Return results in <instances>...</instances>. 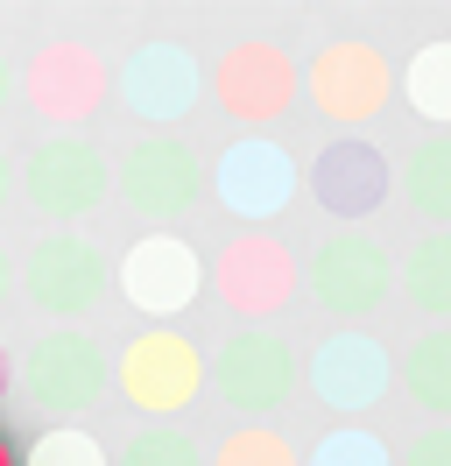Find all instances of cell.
<instances>
[{
	"mask_svg": "<svg viewBox=\"0 0 451 466\" xmlns=\"http://www.w3.org/2000/svg\"><path fill=\"white\" fill-rule=\"evenodd\" d=\"M22 198L56 219V233H78L99 205L113 198V156L92 135H43V142L22 156Z\"/></svg>",
	"mask_w": 451,
	"mask_h": 466,
	"instance_id": "cell-1",
	"label": "cell"
},
{
	"mask_svg": "<svg viewBox=\"0 0 451 466\" xmlns=\"http://www.w3.org/2000/svg\"><path fill=\"white\" fill-rule=\"evenodd\" d=\"M113 389L148 424H169V417H184L205 396V353L176 325H141L135 339L120 347V360H113Z\"/></svg>",
	"mask_w": 451,
	"mask_h": 466,
	"instance_id": "cell-2",
	"label": "cell"
},
{
	"mask_svg": "<svg viewBox=\"0 0 451 466\" xmlns=\"http://www.w3.org/2000/svg\"><path fill=\"white\" fill-rule=\"evenodd\" d=\"M15 381H22V396L50 424H78L85 410L106 396L113 381V360L106 347L92 339V332H78V325H50L43 339H28V353L15 360Z\"/></svg>",
	"mask_w": 451,
	"mask_h": 466,
	"instance_id": "cell-3",
	"label": "cell"
},
{
	"mask_svg": "<svg viewBox=\"0 0 451 466\" xmlns=\"http://www.w3.org/2000/svg\"><path fill=\"white\" fill-rule=\"evenodd\" d=\"M205 290L240 325H268L304 297V268H296V248L276 240V233H233L205 262Z\"/></svg>",
	"mask_w": 451,
	"mask_h": 466,
	"instance_id": "cell-4",
	"label": "cell"
},
{
	"mask_svg": "<svg viewBox=\"0 0 451 466\" xmlns=\"http://www.w3.org/2000/svg\"><path fill=\"white\" fill-rule=\"evenodd\" d=\"M296 268H304V290L317 297V311H332L338 325L374 319V311L388 304V290H395V255L366 227L325 233Z\"/></svg>",
	"mask_w": 451,
	"mask_h": 466,
	"instance_id": "cell-5",
	"label": "cell"
},
{
	"mask_svg": "<svg viewBox=\"0 0 451 466\" xmlns=\"http://www.w3.org/2000/svg\"><path fill=\"white\" fill-rule=\"evenodd\" d=\"M113 191H120V205L135 219H148V233H169L205 198V163L176 135H135L120 148V163H113Z\"/></svg>",
	"mask_w": 451,
	"mask_h": 466,
	"instance_id": "cell-6",
	"label": "cell"
},
{
	"mask_svg": "<svg viewBox=\"0 0 451 466\" xmlns=\"http://www.w3.org/2000/svg\"><path fill=\"white\" fill-rule=\"evenodd\" d=\"M113 297L148 325H176L205 297V255L184 233H141L113 262Z\"/></svg>",
	"mask_w": 451,
	"mask_h": 466,
	"instance_id": "cell-7",
	"label": "cell"
},
{
	"mask_svg": "<svg viewBox=\"0 0 451 466\" xmlns=\"http://www.w3.org/2000/svg\"><path fill=\"white\" fill-rule=\"evenodd\" d=\"M296 92L310 99V114H317V120H332L338 135H360L366 120L388 106L395 71H388V57H381L374 43L338 35V43H325V50L296 71Z\"/></svg>",
	"mask_w": 451,
	"mask_h": 466,
	"instance_id": "cell-8",
	"label": "cell"
},
{
	"mask_svg": "<svg viewBox=\"0 0 451 466\" xmlns=\"http://www.w3.org/2000/svg\"><path fill=\"white\" fill-rule=\"evenodd\" d=\"M22 290L43 319L78 325L106 304L113 262H106V248H99L92 233H43V240L28 248V262H22Z\"/></svg>",
	"mask_w": 451,
	"mask_h": 466,
	"instance_id": "cell-9",
	"label": "cell"
},
{
	"mask_svg": "<svg viewBox=\"0 0 451 466\" xmlns=\"http://www.w3.org/2000/svg\"><path fill=\"white\" fill-rule=\"evenodd\" d=\"M106 92H113L106 57H99L92 43H78V35H50V43L22 64V99H28V114L50 120L56 135H78L85 120L106 106Z\"/></svg>",
	"mask_w": 451,
	"mask_h": 466,
	"instance_id": "cell-10",
	"label": "cell"
},
{
	"mask_svg": "<svg viewBox=\"0 0 451 466\" xmlns=\"http://www.w3.org/2000/svg\"><path fill=\"white\" fill-rule=\"evenodd\" d=\"M304 381L338 424H366V410H381L395 389V353L374 332H360V325H338V332H325L310 347Z\"/></svg>",
	"mask_w": 451,
	"mask_h": 466,
	"instance_id": "cell-11",
	"label": "cell"
},
{
	"mask_svg": "<svg viewBox=\"0 0 451 466\" xmlns=\"http://www.w3.org/2000/svg\"><path fill=\"white\" fill-rule=\"evenodd\" d=\"M296 191H304V170H296V156H289L276 135H240V142H226V156L212 163V198H219L233 219H247V233L282 219V212L296 205Z\"/></svg>",
	"mask_w": 451,
	"mask_h": 466,
	"instance_id": "cell-12",
	"label": "cell"
},
{
	"mask_svg": "<svg viewBox=\"0 0 451 466\" xmlns=\"http://www.w3.org/2000/svg\"><path fill=\"white\" fill-rule=\"evenodd\" d=\"M205 375L219 381L226 410H240L247 424H261V417H276V410L289 403L296 353H289V339L268 332V325H240V332L219 347V360H205Z\"/></svg>",
	"mask_w": 451,
	"mask_h": 466,
	"instance_id": "cell-13",
	"label": "cell"
},
{
	"mask_svg": "<svg viewBox=\"0 0 451 466\" xmlns=\"http://www.w3.org/2000/svg\"><path fill=\"white\" fill-rule=\"evenodd\" d=\"M304 184H310V198H317V212H325V219H338V227H360V219H374V212L388 205L395 163H388L374 142H366V135H332V142L310 156Z\"/></svg>",
	"mask_w": 451,
	"mask_h": 466,
	"instance_id": "cell-14",
	"label": "cell"
},
{
	"mask_svg": "<svg viewBox=\"0 0 451 466\" xmlns=\"http://www.w3.org/2000/svg\"><path fill=\"white\" fill-rule=\"evenodd\" d=\"M120 99H127V114L148 120V135H169L176 120L197 114V99H205V64L184 50V43H141L127 50L120 64Z\"/></svg>",
	"mask_w": 451,
	"mask_h": 466,
	"instance_id": "cell-15",
	"label": "cell"
},
{
	"mask_svg": "<svg viewBox=\"0 0 451 466\" xmlns=\"http://www.w3.org/2000/svg\"><path fill=\"white\" fill-rule=\"evenodd\" d=\"M205 92H212L233 120L268 127V120H282L289 99H296V64L282 57L276 43H233V50L205 71Z\"/></svg>",
	"mask_w": 451,
	"mask_h": 466,
	"instance_id": "cell-16",
	"label": "cell"
},
{
	"mask_svg": "<svg viewBox=\"0 0 451 466\" xmlns=\"http://www.w3.org/2000/svg\"><path fill=\"white\" fill-rule=\"evenodd\" d=\"M402 205L437 233H451V135H423L402 156Z\"/></svg>",
	"mask_w": 451,
	"mask_h": 466,
	"instance_id": "cell-17",
	"label": "cell"
},
{
	"mask_svg": "<svg viewBox=\"0 0 451 466\" xmlns=\"http://www.w3.org/2000/svg\"><path fill=\"white\" fill-rule=\"evenodd\" d=\"M402 389H409V403L430 410L437 424H451V325H430L409 339L402 353Z\"/></svg>",
	"mask_w": 451,
	"mask_h": 466,
	"instance_id": "cell-18",
	"label": "cell"
},
{
	"mask_svg": "<svg viewBox=\"0 0 451 466\" xmlns=\"http://www.w3.org/2000/svg\"><path fill=\"white\" fill-rule=\"evenodd\" d=\"M402 304L423 319H451V233H423L402 255Z\"/></svg>",
	"mask_w": 451,
	"mask_h": 466,
	"instance_id": "cell-19",
	"label": "cell"
},
{
	"mask_svg": "<svg viewBox=\"0 0 451 466\" xmlns=\"http://www.w3.org/2000/svg\"><path fill=\"white\" fill-rule=\"evenodd\" d=\"M402 99H409L416 120H430L437 135H451V35L423 43L416 57L402 64Z\"/></svg>",
	"mask_w": 451,
	"mask_h": 466,
	"instance_id": "cell-20",
	"label": "cell"
},
{
	"mask_svg": "<svg viewBox=\"0 0 451 466\" xmlns=\"http://www.w3.org/2000/svg\"><path fill=\"white\" fill-rule=\"evenodd\" d=\"M15 460L22 466H113V452L92 424H43Z\"/></svg>",
	"mask_w": 451,
	"mask_h": 466,
	"instance_id": "cell-21",
	"label": "cell"
},
{
	"mask_svg": "<svg viewBox=\"0 0 451 466\" xmlns=\"http://www.w3.org/2000/svg\"><path fill=\"white\" fill-rule=\"evenodd\" d=\"M304 466H395V445L374 424H332L304 452Z\"/></svg>",
	"mask_w": 451,
	"mask_h": 466,
	"instance_id": "cell-22",
	"label": "cell"
},
{
	"mask_svg": "<svg viewBox=\"0 0 451 466\" xmlns=\"http://www.w3.org/2000/svg\"><path fill=\"white\" fill-rule=\"evenodd\" d=\"M205 466H304V452H296L276 424H240V431L219 438V452Z\"/></svg>",
	"mask_w": 451,
	"mask_h": 466,
	"instance_id": "cell-23",
	"label": "cell"
},
{
	"mask_svg": "<svg viewBox=\"0 0 451 466\" xmlns=\"http://www.w3.org/2000/svg\"><path fill=\"white\" fill-rule=\"evenodd\" d=\"M120 466H205V452H197L176 424H141V431L120 445Z\"/></svg>",
	"mask_w": 451,
	"mask_h": 466,
	"instance_id": "cell-24",
	"label": "cell"
},
{
	"mask_svg": "<svg viewBox=\"0 0 451 466\" xmlns=\"http://www.w3.org/2000/svg\"><path fill=\"white\" fill-rule=\"evenodd\" d=\"M395 466H451V424H423V431L402 445Z\"/></svg>",
	"mask_w": 451,
	"mask_h": 466,
	"instance_id": "cell-25",
	"label": "cell"
},
{
	"mask_svg": "<svg viewBox=\"0 0 451 466\" xmlns=\"http://www.w3.org/2000/svg\"><path fill=\"white\" fill-rule=\"evenodd\" d=\"M15 198V156H7V148H0V205Z\"/></svg>",
	"mask_w": 451,
	"mask_h": 466,
	"instance_id": "cell-26",
	"label": "cell"
},
{
	"mask_svg": "<svg viewBox=\"0 0 451 466\" xmlns=\"http://www.w3.org/2000/svg\"><path fill=\"white\" fill-rule=\"evenodd\" d=\"M7 389H15V353L0 347V403H7Z\"/></svg>",
	"mask_w": 451,
	"mask_h": 466,
	"instance_id": "cell-27",
	"label": "cell"
},
{
	"mask_svg": "<svg viewBox=\"0 0 451 466\" xmlns=\"http://www.w3.org/2000/svg\"><path fill=\"white\" fill-rule=\"evenodd\" d=\"M7 290H15V262H7V248H0V304H7Z\"/></svg>",
	"mask_w": 451,
	"mask_h": 466,
	"instance_id": "cell-28",
	"label": "cell"
},
{
	"mask_svg": "<svg viewBox=\"0 0 451 466\" xmlns=\"http://www.w3.org/2000/svg\"><path fill=\"white\" fill-rule=\"evenodd\" d=\"M7 92H15V71H7V57H0V106H7Z\"/></svg>",
	"mask_w": 451,
	"mask_h": 466,
	"instance_id": "cell-29",
	"label": "cell"
},
{
	"mask_svg": "<svg viewBox=\"0 0 451 466\" xmlns=\"http://www.w3.org/2000/svg\"><path fill=\"white\" fill-rule=\"evenodd\" d=\"M0 466H22V460H15V445H7V438H0Z\"/></svg>",
	"mask_w": 451,
	"mask_h": 466,
	"instance_id": "cell-30",
	"label": "cell"
}]
</instances>
